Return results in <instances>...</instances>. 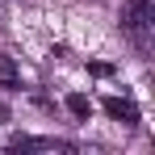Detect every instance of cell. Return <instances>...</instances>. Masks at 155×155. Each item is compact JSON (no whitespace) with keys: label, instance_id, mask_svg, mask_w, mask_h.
Here are the masks:
<instances>
[{"label":"cell","instance_id":"1","mask_svg":"<svg viewBox=\"0 0 155 155\" xmlns=\"http://www.w3.org/2000/svg\"><path fill=\"white\" fill-rule=\"evenodd\" d=\"M151 21H155L151 0H126V4H122V25L134 34L138 46H147V29H151Z\"/></svg>","mask_w":155,"mask_h":155},{"label":"cell","instance_id":"2","mask_svg":"<svg viewBox=\"0 0 155 155\" xmlns=\"http://www.w3.org/2000/svg\"><path fill=\"white\" fill-rule=\"evenodd\" d=\"M105 113H109L113 122H126V126L138 122V109H134L130 101H122V97H109V101H105Z\"/></svg>","mask_w":155,"mask_h":155},{"label":"cell","instance_id":"3","mask_svg":"<svg viewBox=\"0 0 155 155\" xmlns=\"http://www.w3.org/2000/svg\"><path fill=\"white\" fill-rule=\"evenodd\" d=\"M21 80H17V67H13V59L8 54H0V88H17Z\"/></svg>","mask_w":155,"mask_h":155},{"label":"cell","instance_id":"4","mask_svg":"<svg viewBox=\"0 0 155 155\" xmlns=\"http://www.w3.org/2000/svg\"><path fill=\"white\" fill-rule=\"evenodd\" d=\"M67 109H71L76 117H88V113H92V101H88V97H80V92H71V97H67Z\"/></svg>","mask_w":155,"mask_h":155}]
</instances>
